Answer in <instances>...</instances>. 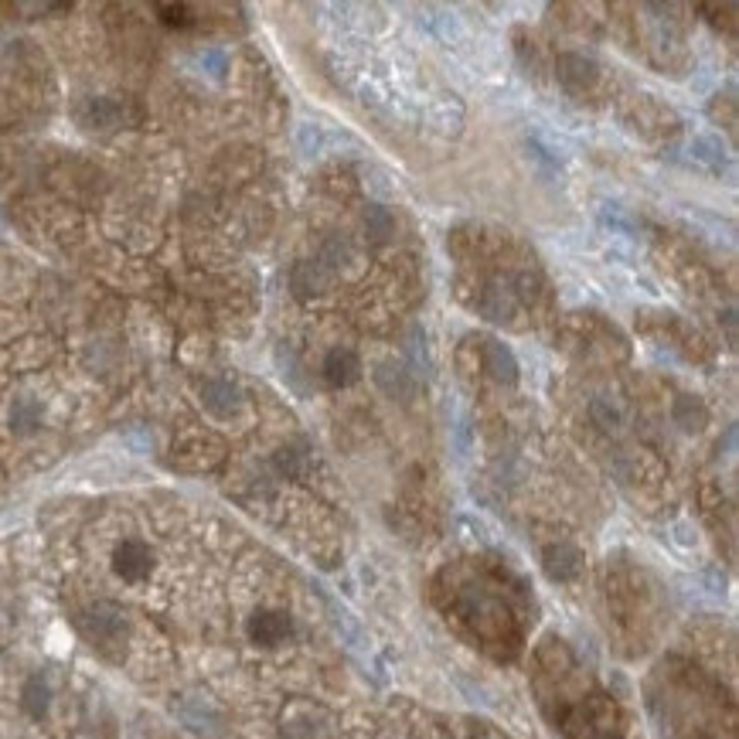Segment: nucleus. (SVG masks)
I'll return each instance as SVG.
<instances>
[{"instance_id": "obj_6", "label": "nucleus", "mask_w": 739, "mask_h": 739, "mask_svg": "<svg viewBox=\"0 0 739 739\" xmlns=\"http://www.w3.org/2000/svg\"><path fill=\"white\" fill-rule=\"evenodd\" d=\"M559 79L569 92H586L600 79V69L583 55H562L559 58Z\"/></svg>"}, {"instance_id": "obj_10", "label": "nucleus", "mask_w": 739, "mask_h": 739, "mask_svg": "<svg viewBox=\"0 0 739 739\" xmlns=\"http://www.w3.org/2000/svg\"><path fill=\"white\" fill-rule=\"evenodd\" d=\"M154 11L161 14V21L167 28H191V24H195V11H191L188 4H157Z\"/></svg>"}, {"instance_id": "obj_9", "label": "nucleus", "mask_w": 739, "mask_h": 739, "mask_svg": "<svg viewBox=\"0 0 739 739\" xmlns=\"http://www.w3.org/2000/svg\"><path fill=\"white\" fill-rule=\"evenodd\" d=\"M48 702H52V692H48L45 678H31V682L24 685V709H28L31 716H45Z\"/></svg>"}, {"instance_id": "obj_3", "label": "nucleus", "mask_w": 739, "mask_h": 739, "mask_svg": "<svg viewBox=\"0 0 739 739\" xmlns=\"http://www.w3.org/2000/svg\"><path fill=\"white\" fill-rule=\"evenodd\" d=\"M249 641L259 644V648H280L283 641L293 634V624L283 610H256L246 624Z\"/></svg>"}, {"instance_id": "obj_1", "label": "nucleus", "mask_w": 739, "mask_h": 739, "mask_svg": "<svg viewBox=\"0 0 739 739\" xmlns=\"http://www.w3.org/2000/svg\"><path fill=\"white\" fill-rule=\"evenodd\" d=\"M82 634L89 637V644L103 654H113V648H123L127 641V620L109 603H96L82 613Z\"/></svg>"}, {"instance_id": "obj_8", "label": "nucleus", "mask_w": 739, "mask_h": 739, "mask_svg": "<svg viewBox=\"0 0 739 739\" xmlns=\"http://www.w3.org/2000/svg\"><path fill=\"white\" fill-rule=\"evenodd\" d=\"M79 120H82V127H89V130H113L116 123H120V106L106 96L86 99L79 109Z\"/></svg>"}, {"instance_id": "obj_11", "label": "nucleus", "mask_w": 739, "mask_h": 739, "mask_svg": "<svg viewBox=\"0 0 739 739\" xmlns=\"http://www.w3.org/2000/svg\"><path fill=\"white\" fill-rule=\"evenodd\" d=\"M365 229L372 239H385V235H392V229H396V222H392V215L382 205H372L365 212Z\"/></svg>"}, {"instance_id": "obj_4", "label": "nucleus", "mask_w": 739, "mask_h": 739, "mask_svg": "<svg viewBox=\"0 0 739 739\" xmlns=\"http://www.w3.org/2000/svg\"><path fill=\"white\" fill-rule=\"evenodd\" d=\"M201 402H205V409L212 416L229 419L242 409V392H239V385L229 379H208L201 385Z\"/></svg>"}, {"instance_id": "obj_7", "label": "nucleus", "mask_w": 739, "mask_h": 739, "mask_svg": "<svg viewBox=\"0 0 739 739\" xmlns=\"http://www.w3.org/2000/svg\"><path fill=\"white\" fill-rule=\"evenodd\" d=\"M7 423H11V430L18 436L38 433L41 423H45V406L35 396H18L11 402V409H7Z\"/></svg>"}, {"instance_id": "obj_2", "label": "nucleus", "mask_w": 739, "mask_h": 739, "mask_svg": "<svg viewBox=\"0 0 739 739\" xmlns=\"http://www.w3.org/2000/svg\"><path fill=\"white\" fill-rule=\"evenodd\" d=\"M113 569H116V576L127 579V583H140V579H147L150 569H154V552H150V545L140 539H123L113 549Z\"/></svg>"}, {"instance_id": "obj_5", "label": "nucleus", "mask_w": 739, "mask_h": 739, "mask_svg": "<svg viewBox=\"0 0 739 739\" xmlns=\"http://www.w3.org/2000/svg\"><path fill=\"white\" fill-rule=\"evenodd\" d=\"M361 375V361L351 348H334L331 355L324 358V382L331 389H344Z\"/></svg>"}]
</instances>
